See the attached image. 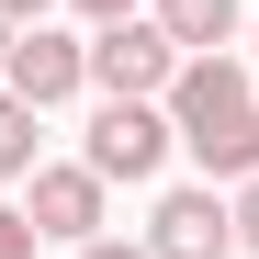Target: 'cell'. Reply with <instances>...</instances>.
Masks as SVG:
<instances>
[{
  "label": "cell",
  "mask_w": 259,
  "mask_h": 259,
  "mask_svg": "<svg viewBox=\"0 0 259 259\" xmlns=\"http://www.w3.org/2000/svg\"><path fill=\"white\" fill-rule=\"evenodd\" d=\"M169 136L203 181H248L259 169V79L237 57H181L169 79Z\"/></svg>",
  "instance_id": "1"
},
{
  "label": "cell",
  "mask_w": 259,
  "mask_h": 259,
  "mask_svg": "<svg viewBox=\"0 0 259 259\" xmlns=\"http://www.w3.org/2000/svg\"><path fill=\"white\" fill-rule=\"evenodd\" d=\"M0 12H12V23H46V12H57V0H0Z\"/></svg>",
  "instance_id": "13"
},
{
  "label": "cell",
  "mask_w": 259,
  "mask_h": 259,
  "mask_svg": "<svg viewBox=\"0 0 259 259\" xmlns=\"http://www.w3.org/2000/svg\"><path fill=\"white\" fill-rule=\"evenodd\" d=\"M79 23H124V12H158V0H68Z\"/></svg>",
  "instance_id": "11"
},
{
  "label": "cell",
  "mask_w": 259,
  "mask_h": 259,
  "mask_svg": "<svg viewBox=\"0 0 259 259\" xmlns=\"http://www.w3.org/2000/svg\"><path fill=\"white\" fill-rule=\"evenodd\" d=\"M158 23H169L181 57H226L237 46V0H158Z\"/></svg>",
  "instance_id": "7"
},
{
  "label": "cell",
  "mask_w": 259,
  "mask_h": 259,
  "mask_svg": "<svg viewBox=\"0 0 259 259\" xmlns=\"http://www.w3.org/2000/svg\"><path fill=\"white\" fill-rule=\"evenodd\" d=\"M226 248H237V203L214 192V181L158 192V214H147V259H226Z\"/></svg>",
  "instance_id": "5"
},
{
  "label": "cell",
  "mask_w": 259,
  "mask_h": 259,
  "mask_svg": "<svg viewBox=\"0 0 259 259\" xmlns=\"http://www.w3.org/2000/svg\"><path fill=\"white\" fill-rule=\"evenodd\" d=\"M237 248L259 259V169H248V181H237Z\"/></svg>",
  "instance_id": "10"
},
{
  "label": "cell",
  "mask_w": 259,
  "mask_h": 259,
  "mask_svg": "<svg viewBox=\"0 0 259 259\" xmlns=\"http://www.w3.org/2000/svg\"><path fill=\"white\" fill-rule=\"evenodd\" d=\"M34 248H46V237H34V214H23V203H0V259H34Z\"/></svg>",
  "instance_id": "9"
},
{
  "label": "cell",
  "mask_w": 259,
  "mask_h": 259,
  "mask_svg": "<svg viewBox=\"0 0 259 259\" xmlns=\"http://www.w3.org/2000/svg\"><path fill=\"white\" fill-rule=\"evenodd\" d=\"M79 259H147V237H91Z\"/></svg>",
  "instance_id": "12"
},
{
  "label": "cell",
  "mask_w": 259,
  "mask_h": 259,
  "mask_svg": "<svg viewBox=\"0 0 259 259\" xmlns=\"http://www.w3.org/2000/svg\"><path fill=\"white\" fill-rule=\"evenodd\" d=\"M169 147H181V136H169V102H102L79 158H91L102 181H158V169H169Z\"/></svg>",
  "instance_id": "3"
},
{
  "label": "cell",
  "mask_w": 259,
  "mask_h": 259,
  "mask_svg": "<svg viewBox=\"0 0 259 259\" xmlns=\"http://www.w3.org/2000/svg\"><path fill=\"white\" fill-rule=\"evenodd\" d=\"M34 136H46V113H34L23 91H0V181H34V169H46Z\"/></svg>",
  "instance_id": "8"
},
{
  "label": "cell",
  "mask_w": 259,
  "mask_h": 259,
  "mask_svg": "<svg viewBox=\"0 0 259 259\" xmlns=\"http://www.w3.org/2000/svg\"><path fill=\"white\" fill-rule=\"evenodd\" d=\"M102 169L91 158H57V169H34V181H23V214H34V237H68V248H91L102 237Z\"/></svg>",
  "instance_id": "6"
},
{
  "label": "cell",
  "mask_w": 259,
  "mask_h": 259,
  "mask_svg": "<svg viewBox=\"0 0 259 259\" xmlns=\"http://www.w3.org/2000/svg\"><path fill=\"white\" fill-rule=\"evenodd\" d=\"M12 34H23V23H12V12H0V68H12Z\"/></svg>",
  "instance_id": "14"
},
{
  "label": "cell",
  "mask_w": 259,
  "mask_h": 259,
  "mask_svg": "<svg viewBox=\"0 0 259 259\" xmlns=\"http://www.w3.org/2000/svg\"><path fill=\"white\" fill-rule=\"evenodd\" d=\"M169 79H181V46H169L158 12L91 23V91H102V102H169Z\"/></svg>",
  "instance_id": "2"
},
{
  "label": "cell",
  "mask_w": 259,
  "mask_h": 259,
  "mask_svg": "<svg viewBox=\"0 0 259 259\" xmlns=\"http://www.w3.org/2000/svg\"><path fill=\"white\" fill-rule=\"evenodd\" d=\"M0 91H23L34 113H57L91 91V34H57V23H23L12 34V68H0Z\"/></svg>",
  "instance_id": "4"
}]
</instances>
